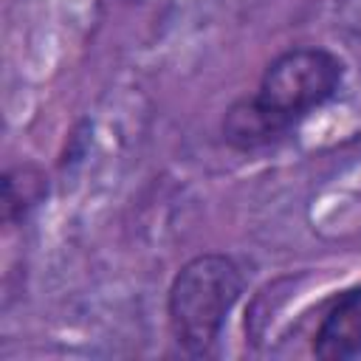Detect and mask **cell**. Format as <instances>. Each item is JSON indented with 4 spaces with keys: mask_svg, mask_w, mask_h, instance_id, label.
Segmentation results:
<instances>
[{
    "mask_svg": "<svg viewBox=\"0 0 361 361\" xmlns=\"http://www.w3.org/2000/svg\"><path fill=\"white\" fill-rule=\"evenodd\" d=\"M243 288L245 274L226 254H200L175 274L166 296V316L186 355L200 358L214 353Z\"/></svg>",
    "mask_w": 361,
    "mask_h": 361,
    "instance_id": "obj_1",
    "label": "cell"
},
{
    "mask_svg": "<svg viewBox=\"0 0 361 361\" xmlns=\"http://www.w3.org/2000/svg\"><path fill=\"white\" fill-rule=\"evenodd\" d=\"M344 82V62L316 45L288 48L268 62L262 71L254 102L290 133L316 107L330 102Z\"/></svg>",
    "mask_w": 361,
    "mask_h": 361,
    "instance_id": "obj_2",
    "label": "cell"
},
{
    "mask_svg": "<svg viewBox=\"0 0 361 361\" xmlns=\"http://www.w3.org/2000/svg\"><path fill=\"white\" fill-rule=\"evenodd\" d=\"M310 350L324 361H347L361 355V285H353L333 299L313 333Z\"/></svg>",
    "mask_w": 361,
    "mask_h": 361,
    "instance_id": "obj_3",
    "label": "cell"
},
{
    "mask_svg": "<svg viewBox=\"0 0 361 361\" xmlns=\"http://www.w3.org/2000/svg\"><path fill=\"white\" fill-rule=\"evenodd\" d=\"M220 133H223V141H226L228 147L243 149V152L268 147V144H274V141H279V138L288 135V133L254 102V96H243V99H237V102L226 110V116H223V121H220Z\"/></svg>",
    "mask_w": 361,
    "mask_h": 361,
    "instance_id": "obj_4",
    "label": "cell"
},
{
    "mask_svg": "<svg viewBox=\"0 0 361 361\" xmlns=\"http://www.w3.org/2000/svg\"><path fill=\"white\" fill-rule=\"evenodd\" d=\"M48 192L45 172L34 164H20L3 175V217L6 223L23 220Z\"/></svg>",
    "mask_w": 361,
    "mask_h": 361,
    "instance_id": "obj_5",
    "label": "cell"
}]
</instances>
